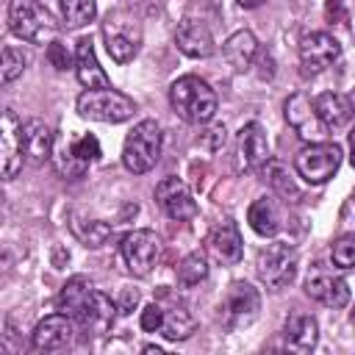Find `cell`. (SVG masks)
<instances>
[{
	"mask_svg": "<svg viewBox=\"0 0 355 355\" xmlns=\"http://www.w3.org/2000/svg\"><path fill=\"white\" fill-rule=\"evenodd\" d=\"M297 263H300L297 250H294L291 244H286V241H272V244L261 247V252H258V258H255L258 277H261L263 286L272 288V291H280V288H286V286L294 280Z\"/></svg>",
	"mask_w": 355,
	"mask_h": 355,
	"instance_id": "5",
	"label": "cell"
},
{
	"mask_svg": "<svg viewBox=\"0 0 355 355\" xmlns=\"http://www.w3.org/2000/svg\"><path fill=\"white\" fill-rule=\"evenodd\" d=\"M75 75H78V80H80L86 89L111 86V78L105 75V69H103L100 61H97V53H94L92 39H80V42L75 44Z\"/></svg>",
	"mask_w": 355,
	"mask_h": 355,
	"instance_id": "22",
	"label": "cell"
},
{
	"mask_svg": "<svg viewBox=\"0 0 355 355\" xmlns=\"http://www.w3.org/2000/svg\"><path fill=\"white\" fill-rule=\"evenodd\" d=\"M97 17L94 0H61V19L67 28H83Z\"/></svg>",
	"mask_w": 355,
	"mask_h": 355,
	"instance_id": "32",
	"label": "cell"
},
{
	"mask_svg": "<svg viewBox=\"0 0 355 355\" xmlns=\"http://www.w3.org/2000/svg\"><path fill=\"white\" fill-rule=\"evenodd\" d=\"M139 302V291H130V288H125L122 291V297H119V302H116V311H122V313H130V308Z\"/></svg>",
	"mask_w": 355,
	"mask_h": 355,
	"instance_id": "38",
	"label": "cell"
},
{
	"mask_svg": "<svg viewBox=\"0 0 355 355\" xmlns=\"http://www.w3.org/2000/svg\"><path fill=\"white\" fill-rule=\"evenodd\" d=\"M78 114L94 122H125L136 114V103L128 94L116 92L114 86L86 89L78 97Z\"/></svg>",
	"mask_w": 355,
	"mask_h": 355,
	"instance_id": "4",
	"label": "cell"
},
{
	"mask_svg": "<svg viewBox=\"0 0 355 355\" xmlns=\"http://www.w3.org/2000/svg\"><path fill=\"white\" fill-rule=\"evenodd\" d=\"M67 147H69V153H72L83 166H89V164H94V161L100 158V141H97L92 133H83V136L67 141Z\"/></svg>",
	"mask_w": 355,
	"mask_h": 355,
	"instance_id": "33",
	"label": "cell"
},
{
	"mask_svg": "<svg viewBox=\"0 0 355 355\" xmlns=\"http://www.w3.org/2000/svg\"><path fill=\"white\" fill-rule=\"evenodd\" d=\"M47 61H50L55 69H69V67H72V55H69L67 44H61L58 39L47 42Z\"/></svg>",
	"mask_w": 355,
	"mask_h": 355,
	"instance_id": "36",
	"label": "cell"
},
{
	"mask_svg": "<svg viewBox=\"0 0 355 355\" xmlns=\"http://www.w3.org/2000/svg\"><path fill=\"white\" fill-rule=\"evenodd\" d=\"M103 36H105V50L116 64H128L141 42V25L128 17V14H108L105 25H103Z\"/></svg>",
	"mask_w": 355,
	"mask_h": 355,
	"instance_id": "9",
	"label": "cell"
},
{
	"mask_svg": "<svg viewBox=\"0 0 355 355\" xmlns=\"http://www.w3.org/2000/svg\"><path fill=\"white\" fill-rule=\"evenodd\" d=\"M333 263L338 266V269H352V263H355V236L352 233H344V236H338L336 241H333Z\"/></svg>",
	"mask_w": 355,
	"mask_h": 355,
	"instance_id": "34",
	"label": "cell"
},
{
	"mask_svg": "<svg viewBox=\"0 0 355 355\" xmlns=\"http://www.w3.org/2000/svg\"><path fill=\"white\" fill-rule=\"evenodd\" d=\"M247 222H250V227L258 233V236H275L277 230H280V205L272 200V197H258L252 205H250V211H247Z\"/></svg>",
	"mask_w": 355,
	"mask_h": 355,
	"instance_id": "26",
	"label": "cell"
},
{
	"mask_svg": "<svg viewBox=\"0 0 355 355\" xmlns=\"http://www.w3.org/2000/svg\"><path fill=\"white\" fill-rule=\"evenodd\" d=\"M305 294L327 308H344L349 302V286L344 277L333 275L322 263H313L311 272L305 275Z\"/></svg>",
	"mask_w": 355,
	"mask_h": 355,
	"instance_id": "13",
	"label": "cell"
},
{
	"mask_svg": "<svg viewBox=\"0 0 355 355\" xmlns=\"http://www.w3.org/2000/svg\"><path fill=\"white\" fill-rule=\"evenodd\" d=\"M341 166V147L333 141H308L294 155V169L308 183H327Z\"/></svg>",
	"mask_w": 355,
	"mask_h": 355,
	"instance_id": "6",
	"label": "cell"
},
{
	"mask_svg": "<svg viewBox=\"0 0 355 355\" xmlns=\"http://www.w3.org/2000/svg\"><path fill=\"white\" fill-rule=\"evenodd\" d=\"M286 122L294 128V133L300 139H305V141H324L327 128L319 122V116L313 111V103L302 92H297V94H291L286 100Z\"/></svg>",
	"mask_w": 355,
	"mask_h": 355,
	"instance_id": "16",
	"label": "cell"
},
{
	"mask_svg": "<svg viewBox=\"0 0 355 355\" xmlns=\"http://www.w3.org/2000/svg\"><path fill=\"white\" fill-rule=\"evenodd\" d=\"M158 333L164 338H169V341H183V338H189L194 333V319H191V313L183 305L175 302V305L164 308V322H161V330Z\"/></svg>",
	"mask_w": 355,
	"mask_h": 355,
	"instance_id": "27",
	"label": "cell"
},
{
	"mask_svg": "<svg viewBox=\"0 0 355 355\" xmlns=\"http://www.w3.org/2000/svg\"><path fill=\"white\" fill-rule=\"evenodd\" d=\"M161 322H164V308H161V302H150V305L141 308V316H139L141 330L158 333V330H161Z\"/></svg>",
	"mask_w": 355,
	"mask_h": 355,
	"instance_id": "35",
	"label": "cell"
},
{
	"mask_svg": "<svg viewBox=\"0 0 355 355\" xmlns=\"http://www.w3.org/2000/svg\"><path fill=\"white\" fill-rule=\"evenodd\" d=\"M119 250H122V261H125L128 272L136 277H147L155 269V263L161 261L164 241L155 230H130L122 239Z\"/></svg>",
	"mask_w": 355,
	"mask_h": 355,
	"instance_id": "7",
	"label": "cell"
},
{
	"mask_svg": "<svg viewBox=\"0 0 355 355\" xmlns=\"http://www.w3.org/2000/svg\"><path fill=\"white\" fill-rule=\"evenodd\" d=\"M219 311H222V322H225L227 330H241V327H247V324H252L258 319L261 294L247 280H236L225 291V300H222Z\"/></svg>",
	"mask_w": 355,
	"mask_h": 355,
	"instance_id": "8",
	"label": "cell"
},
{
	"mask_svg": "<svg viewBox=\"0 0 355 355\" xmlns=\"http://www.w3.org/2000/svg\"><path fill=\"white\" fill-rule=\"evenodd\" d=\"M283 336H286V344L297 352H311L316 347V338H319V324L313 316L308 313H291L286 319V327H283Z\"/></svg>",
	"mask_w": 355,
	"mask_h": 355,
	"instance_id": "24",
	"label": "cell"
},
{
	"mask_svg": "<svg viewBox=\"0 0 355 355\" xmlns=\"http://www.w3.org/2000/svg\"><path fill=\"white\" fill-rule=\"evenodd\" d=\"M8 28L17 39L31 44H47L58 36L55 17L39 0H11L8 6Z\"/></svg>",
	"mask_w": 355,
	"mask_h": 355,
	"instance_id": "2",
	"label": "cell"
},
{
	"mask_svg": "<svg viewBox=\"0 0 355 355\" xmlns=\"http://www.w3.org/2000/svg\"><path fill=\"white\" fill-rule=\"evenodd\" d=\"M169 103L175 114L191 125H205L216 114V92L197 75H183L169 89Z\"/></svg>",
	"mask_w": 355,
	"mask_h": 355,
	"instance_id": "1",
	"label": "cell"
},
{
	"mask_svg": "<svg viewBox=\"0 0 355 355\" xmlns=\"http://www.w3.org/2000/svg\"><path fill=\"white\" fill-rule=\"evenodd\" d=\"M338 58H341V44H338L336 36H330L324 31H313V33H305L302 36V42H300V64H302V72L316 75V72L333 67Z\"/></svg>",
	"mask_w": 355,
	"mask_h": 355,
	"instance_id": "12",
	"label": "cell"
},
{
	"mask_svg": "<svg viewBox=\"0 0 355 355\" xmlns=\"http://www.w3.org/2000/svg\"><path fill=\"white\" fill-rule=\"evenodd\" d=\"M75 333H78L75 319L58 311V313L44 316V319L33 327V333H31V347H33L36 352H55V349L69 347L72 338H75Z\"/></svg>",
	"mask_w": 355,
	"mask_h": 355,
	"instance_id": "14",
	"label": "cell"
},
{
	"mask_svg": "<svg viewBox=\"0 0 355 355\" xmlns=\"http://www.w3.org/2000/svg\"><path fill=\"white\" fill-rule=\"evenodd\" d=\"M313 111L327 130H341L352 119V100L341 92H324L313 100Z\"/></svg>",
	"mask_w": 355,
	"mask_h": 355,
	"instance_id": "20",
	"label": "cell"
},
{
	"mask_svg": "<svg viewBox=\"0 0 355 355\" xmlns=\"http://www.w3.org/2000/svg\"><path fill=\"white\" fill-rule=\"evenodd\" d=\"M53 141H55V133L42 122V119H28L22 122V153H25V161L31 164H44L53 153Z\"/></svg>",
	"mask_w": 355,
	"mask_h": 355,
	"instance_id": "21",
	"label": "cell"
},
{
	"mask_svg": "<svg viewBox=\"0 0 355 355\" xmlns=\"http://www.w3.org/2000/svg\"><path fill=\"white\" fill-rule=\"evenodd\" d=\"M222 55L225 61L236 69V72H244L250 69L252 58L258 55V39L252 31H236L227 36V42L222 44Z\"/></svg>",
	"mask_w": 355,
	"mask_h": 355,
	"instance_id": "23",
	"label": "cell"
},
{
	"mask_svg": "<svg viewBox=\"0 0 355 355\" xmlns=\"http://www.w3.org/2000/svg\"><path fill=\"white\" fill-rule=\"evenodd\" d=\"M200 141H202L205 147H211V150H219V147L225 144V128H222V125H214L211 130H205V133L200 136Z\"/></svg>",
	"mask_w": 355,
	"mask_h": 355,
	"instance_id": "37",
	"label": "cell"
},
{
	"mask_svg": "<svg viewBox=\"0 0 355 355\" xmlns=\"http://www.w3.org/2000/svg\"><path fill=\"white\" fill-rule=\"evenodd\" d=\"M175 44L183 55L189 58H208L214 53V36H211V28L202 22V19H194V17H186L178 31H175Z\"/></svg>",
	"mask_w": 355,
	"mask_h": 355,
	"instance_id": "17",
	"label": "cell"
},
{
	"mask_svg": "<svg viewBox=\"0 0 355 355\" xmlns=\"http://www.w3.org/2000/svg\"><path fill=\"white\" fill-rule=\"evenodd\" d=\"M22 164V119L11 108H0V180L17 178Z\"/></svg>",
	"mask_w": 355,
	"mask_h": 355,
	"instance_id": "10",
	"label": "cell"
},
{
	"mask_svg": "<svg viewBox=\"0 0 355 355\" xmlns=\"http://www.w3.org/2000/svg\"><path fill=\"white\" fill-rule=\"evenodd\" d=\"M205 244H208V252H211L219 263H225V266H233V263L241 261L244 244H241V233H239V227H236L233 219L219 222V225L208 233V241H205Z\"/></svg>",
	"mask_w": 355,
	"mask_h": 355,
	"instance_id": "18",
	"label": "cell"
},
{
	"mask_svg": "<svg viewBox=\"0 0 355 355\" xmlns=\"http://www.w3.org/2000/svg\"><path fill=\"white\" fill-rule=\"evenodd\" d=\"M263 180L275 189V194L286 202H300L302 200V191L297 186V180L291 178L288 166L283 161H275V158H266L263 161Z\"/></svg>",
	"mask_w": 355,
	"mask_h": 355,
	"instance_id": "25",
	"label": "cell"
},
{
	"mask_svg": "<svg viewBox=\"0 0 355 355\" xmlns=\"http://www.w3.org/2000/svg\"><path fill=\"white\" fill-rule=\"evenodd\" d=\"M25 67H28V55L14 44L0 42V86L14 83L25 72Z\"/></svg>",
	"mask_w": 355,
	"mask_h": 355,
	"instance_id": "29",
	"label": "cell"
},
{
	"mask_svg": "<svg viewBox=\"0 0 355 355\" xmlns=\"http://www.w3.org/2000/svg\"><path fill=\"white\" fill-rule=\"evenodd\" d=\"M239 6H244V8H258V6H263L266 0H236Z\"/></svg>",
	"mask_w": 355,
	"mask_h": 355,
	"instance_id": "39",
	"label": "cell"
},
{
	"mask_svg": "<svg viewBox=\"0 0 355 355\" xmlns=\"http://www.w3.org/2000/svg\"><path fill=\"white\" fill-rule=\"evenodd\" d=\"M161 147H164V133H161L158 122L155 119H141L139 125H133V130L128 133V139L122 144L125 169L133 172V175L150 172L161 158Z\"/></svg>",
	"mask_w": 355,
	"mask_h": 355,
	"instance_id": "3",
	"label": "cell"
},
{
	"mask_svg": "<svg viewBox=\"0 0 355 355\" xmlns=\"http://www.w3.org/2000/svg\"><path fill=\"white\" fill-rule=\"evenodd\" d=\"M89 291H92V280H89V277H83V275L69 277V280L64 283L61 294H58V311L67 313V316H75Z\"/></svg>",
	"mask_w": 355,
	"mask_h": 355,
	"instance_id": "28",
	"label": "cell"
},
{
	"mask_svg": "<svg viewBox=\"0 0 355 355\" xmlns=\"http://www.w3.org/2000/svg\"><path fill=\"white\" fill-rule=\"evenodd\" d=\"M72 233L86 244V247H103L108 239H111V225L100 222V219H80L75 216L72 219Z\"/></svg>",
	"mask_w": 355,
	"mask_h": 355,
	"instance_id": "30",
	"label": "cell"
},
{
	"mask_svg": "<svg viewBox=\"0 0 355 355\" xmlns=\"http://www.w3.org/2000/svg\"><path fill=\"white\" fill-rule=\"evenodd\" d=\"M155 200L161 205V211L169 216V219H194L197 216V202L189 191V186L180 180V178H164L158 186H155Z\"/></svg>",
	"mask_w": 355,
	"mask_h": 355,
	"instance_id": "15",
	"label": "cell"
},
{
	"mask_svg": "<svg viewBox=\"0 0 355 355\" xmlns=\"http://www.w3.org/2000/svg\"><path fill=\"white\" fill-rule=\"evenodd\" d=\"M175 275H178V283H180L183 288H191V286H197L200 280L208 277V258H205L202 252H189V255L178 263Z\"/></svg>",
	"mask_w": 355,
	"mask_h": 355,
	"instance_id": "31",
	"label": "cell"
},
{
	"mask_svg": "<svg viewBox=\"0 0 355 355\" xmlns=\"http://www.w3.org/2000/svg\"><path fill=\"white\" fill-rule=\"evenodd\" d=\"M269 158V141L266 130L258 122H247L239 130V166L241 169H258Z\"/></svg>",
	"mask_w": 355,
	"mask_h": 355,
	"instance_id": "19",
	"label": "cell"
},
{
	"mask_svg": "<svg viewBox=\"0 0 355 355\" xmlns=\"http://www.w3.org/2000/svg\"><path fill=\"white\" fill-rule=\"evenodd\" d=\"M72 319H75V327H80L83 333H89V336H103V333L111 330V324H114V319H116V302H114L108 294L92 288V291L86 294L83 305L78 308V313H75Z\"/></svg>",
	"mask_w": 355,
	"mask_h": 355,
	"instance_id": "11",
	"label": "cell"
}]
</instances>
